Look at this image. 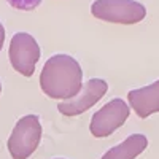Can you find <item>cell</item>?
I'll list each match as a JSON object with an SVG mask.
<instances>
[{
    "label": "cell",
    "instance_id": "obj_1",
    "mask_svg": "<svg viewBox=\"0 0 159 159\" xmlns=\"http://www.w3.org/2000/svg\"><path fill=\"white\" fill-rule=\"evenodd\" d=\"M40 88L54 100H70L83 88V70L80 62L69 54L51 56L40 73Z\"/></svg>",
    "mask_w": 159,
    "mask_h": 159
},
{
    "label": "cell",
    "instance_id": "obj_2",
    "mask_svg": "<svg viewBox=\"0 0 159 159\" xmlns=\"http://www.w3.org/2000/svg\"><path fill=\"white\" fill-rule=\"evenodd\" d=\"M42 140V123L37 115L19 118L8 137L7 148L13 159H29Z\"/></svg>",
    "mask_w": 159,
    "mask_h": 159
},
{
    "label": "cell",
    "instance_id": "obj_3",
    "mask_svg": "<svg viewBox=\"0 0 159 159\" xmlns=\"http://www.w3.org/2000/svg\"><path fill=\"white\" fill-rule=\"evenodd\" d=\"M92 16L115 24H137L145 19L147 8L135 0H96L91 5Z\"/></svg>",
    "mask_w": 159,
    "mask_h": 159
},
{
    "label": "cell",
    "instance_id": "obj_4",
    "mask_svg": "<svg viewBox=\"0 0 159 159\" xmlns=\"http://www.w3.org/2000/svg\"><path fill=\"white\" fill-rule=\"evenodd\" d=\"M10 64L19 75L30 78L40 61V46L37 40L25 32H18L11 37L8 48Z\"/></svg>",
    "mask_w": 159,
    "mask_h": 159
},
{
    "label": "cell",
    "instance_id": "obj_5",
    "mask_svg": "<svg viewBox=\"0 0 159 159\" xmlns=\"http://www.w3.org/2000/svg\"><path fill=\"white\" fill-rule=\"evenodd\" d=\"M130 115V107L123 99H113L99 108L91 118L89 130L96 139H103L118 130Z\"/></svg>",
    "mask_w": 159,
    "mask_h": 159
},
{
    "label": "cell",
    "instance_id": "obj_6",
    "mask_svg": "<svg viewBox=\"0 0 159 159\" xmlns=\"http://www.w3.org/2000/svg\"><path fill=\"white\" fill-rule=\"evenodd\" d=\"M108 83L102 78H91L84 83L81 91L70 100H64L57 103V111L64 116H78L94 105L107 94Z\"/></svg>",
    "mask_w": 159,
    "mask_h": 159
},
{
    "label": "cell",
    "instance_id": "obj_7",
    "mask_svg": "<svg viewBox=\"0 0 159 159\" xmlns=\"http://www.w3.org/2000/svg\"><path fill=\"white\" fill-rule=\"evenodd\" d=\"M127 100L130 108L142 119H147L148 116L159 113V80L145 88L129 91Z\"/></svg>",
    "mask_w": 159,
    "mask_h": 159
},
{
    "label": "cell",
    "instance_id": "obj_8",
    "mask_svg": "<svg viewBox=\"0 0 159 159\" xmlns=\"http://www.w3.org/2000/svg\"><path fill=\"white\" fill-rule=\"evenodd\" d=\"M148 147V139L143 134H132L124 142L110 148L100 159H135Z\"/></svg>",
    "mask_w": 159,
    "mask_h": 159
},
{
    "label": "cell",
    "instance_id": "obj_9",
    "mask_svg": "<svg viewBox=\"0 0 159 159\" xmlns=\"http://www.w3.org/2000/svg\"><path fill=\"white\" fill-rule=\"evenodd\" d=\"M7 2L16 10H22V11H32L35 10L40 3H42V0H7Z\"/></svg>",
    "mask_w": 159,
    "mask_h": 159
},
{
    "label": "cell",
    "instance_id": "obj_10",
    "mask_svg": "<svg viewBox=\"0 0 159 159\" xmlns=\"http://www.w3.org/2000/svg\"><path fill=\"white\" fill-rule=\"evenodd\" d=\"M3 43H5V27H3V24L0 22V51L3 48Z\"/></svg>",
    "mask_w": 159,
    "mask_h": 159
},
{
    "label": "cell",
    "instance_id": "obj_11",
    "mask_svg": "<svg viewBox=\"0 0 159 159\" xmlns=\"http://www.w3.org/2000/svg\"><path fill=\"white\" fill-rule=\"evenodd\" d=\"M0 94H2V83H0Z\"/></svg>",
    "mask_w": 159,
    "mask_h": 159
},
{
    "label": "cell",
    "instance_id": "obj_12",
    "mask_svg": "<svg viewBox=\"0 0 159 159\" xmlns=\"http://www.w3.org/2000/svg\"><path fill=\"white\" fill-rule=\"evenodd\" d=\"M52 159H64V157H52Z\"/></svg>",
    "mask_w": 159,
    "mask_h": 159
}]
</instances>
